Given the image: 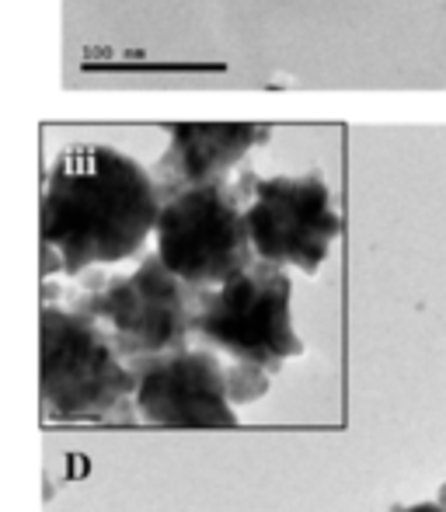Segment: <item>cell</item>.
I'll use <instances>...</instances> for the list:
<instances>
[{"instance_id":"obj_6","label":"cell","mask_w":446,"mask_h":512,"mask_svg":"<svg viewBox=\"0 0 446 512\" xmlns=\"http://www.w3.org/2000/svg\"><path fill=\"white\" fill-rule=\"evenodd\" d=\"M248 185L251 199L244 216L255 258L279 269L293 265L314 276L342 234L332 189L318 175H276Z\"/></svg>"},{"instance_id":"obj_3","label":"cell","mask_w":446,"mask_h":512,"mask_svg":"<svg viewBox=\"0 0 446 512\" xmlns=\"http://www.w3.org/2000/svg\"><path fill=\"white\" fill-rule=\"evenodd\" d=\"M290 297V276L279 265L251 262L234 279L203 290L192 331L206 349L230 356V363L276 373L286 359L304 352L293 331Z\"/></svg>"},{"instance_id":"obj_7","label":"cell","mask_w":446,"mask_h":512,"mask_svg":"<svg viewBox=\"0 0 446 512\" xmlns=\"http://www.w3.org/2000/svg\"><path fill=\"white\" fill-rule=\"evenodd\" d=\"M133 415L168 429H234L227 366L213 349H175L133 359Z\"/></svg>"},{"instance_id":"obj_1","label":"cell","mask_w":446,"mask_h":512,"mask_svg":"<svg viewBox=\"0 0 446 512\" xmlns=\"http://www.w3.org/2000/svg\"><path fill=\"white\" fill-rule=\"evenodd\" d=\"M164 192L136 157L115 147H77L56 157L39 203L42 272L81 276L126 262L147 244Z\"/></svg>"},{"instance_id":"obj_2","label":"cell","mask_w":446,"mask_h":512,"mask_svg":"<svg viewBox=\"0 0 446 512\" xmlns=\"http://www.w3.org/2000/svg\"><path fill=\"white\" fill-rule=\"evenodd\" d=\"M39 398L49 418H115L133 408V366L105 324L81 307L46 304L39 317Z\"/></svg>"},{"instance_id":"obj_8","label":"cell","mask_w":446,"mask_h":512,"mask_svg":"<svg viewBox=\"0 0 446 512\" xmlns=\"http://www.w3.org/2000/svg\"><path fill=\"white\" fill-rule=\"evenodd\" d=\"M168 154L157 164L161 192L189 185L223 182L230 168L244 161L251 147L269 140V126L258 122H175L168 129Z\"/></svg>"},{"instance_id":"obj_10","label":"cell","mask_w":446,"mask_h":512,"mask_svg":"<svg viewBox=\"0 0 446 512\" xmlns=\"http://www.w3.org/2000/svg\"><path fill=\"white\" fill-rule=\"evenodd\" d=\"M394 512H446V499L443 502H419V506H401Z\"/></svg>"},{"instance_id":"obj_9","label":"cell","mask_w":446,"mask_h":512,"mask_svg":"<svg viewBox=\"0 0 446 512\" xmlns=\"http://www.w3.org/2000/svg\"><path fill=\"white\" fill-rule=\"evenodd\" d=\"M269 370L251 363H230L227 366V391L234 405H248V401H258L265 391H269Z\"/></svg>"},{"instance_id":"obj_5","label":"cell","mask_w":446,"mask_h":512,"mask_svg":"<svg viewBox=\"0 0 446 512\" xmlns=\"http://www.w3.org/2000/svg\"><path fill=\"white\" fill-rule=\"evenodd\" d=\"M199 297L203 290L175 276L161 255H147L129 276L102 279V286H95L77 307L98 317L122 356L133 363L157 352L185 349L196 335L192 324Z\"/></svg>"},{"instance_id":"obj_4","label":"cell","mask_w":446,"mask_h":512,"mask_svg":"<svg viewBox=\"0 0 446 512\" xmlns=\"http://www.w3.org/2000/svg\"><path fill=\"white\" fill-rule=\"evenodd\" d=\"M154 234L161 262L199 290L227 283L255 258L244 206L223 182L168 192Z\"/></svg>"}]
</instances>
